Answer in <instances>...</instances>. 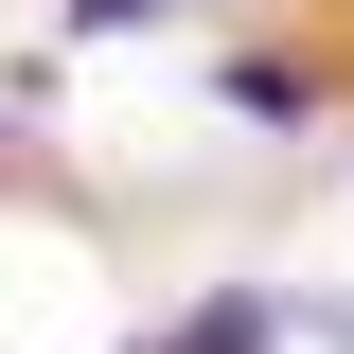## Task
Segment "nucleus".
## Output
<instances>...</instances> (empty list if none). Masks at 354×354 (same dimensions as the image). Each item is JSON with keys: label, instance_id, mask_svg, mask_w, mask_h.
I'll list each match as a JSON object with an SVG mask.
<instances>
[{"label": "nucleus", "instance_id": "obj_2", "mask_svg": "<svg viewBox=\"0 0 354 354\" xmlns=\"http://www.w3.org/2000/svg\"><path fill=\"white\" fill-rule=\"evenodd\" d=\"M213 106H230V124H319V71H301V53H230Z\"/></svg>", "mask_w": 354, "mask_h": 354}, {"label": "nucleus", "instance_id": "obj_1", "mask_svg": "<svg viewBox=\"0 0 354 354\" xmlns=\"http://www.w3.org/2000/svg\"><path fill=\"white\" fill-rule=\"evenodd\" d=\"M142 354H283V301H266V283H213V301L177 319V337H142Z\"/></svg>", "mask_w": 354, "mask_h": 354}, {"label": "nucleus", "instance_id": "obj_3", "mask_svg": "<svg viewBox=\"0 0 354 354\" xmlns=\"http://www.w3.org/2000/svg\"><path fill=\"white\" fill-rule=\"evenodd\" d=\"M142 18H195V0H71V36H142Z\"/></svg>", "mask_w": 354, "mask_h": 354}]
</instances>
